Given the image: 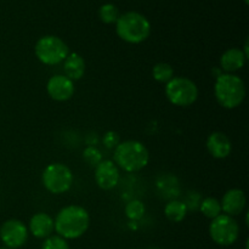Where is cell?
Returning <instances> with one entry per match:
<instances>
[{
	"instance_id": "obj_1",
	"label": "cell",
	"mask_w": 249,
	"mask_h": 249,
	"mask_svg": "<svg viewBox=\"0 0 249 249\" xmlns=\"http://www.w3.org/2000/svg\"><path fill=\"white\" fill-rule=\"evenodd\" d=\"M55 232L65 240H77L88 231L90 215L87 209L78 204H70L61 209L53 219Z\"/></svg>"
},
{
	"instance_id": "obj_2",
	"label": "cell",
	"mask_w": 249,
	"mask_h": 249,
	"mask_svg": "<svg viewBox=\"0 0 249 249\" xmlns=\"http://www.w3.org/2000/svg\"><path fill=\"white\" fill-rule=\"evenodd\" d=\"M113 162L124 172H140L141 169L147 167L150 162V152L141 141H122L113 151Z\"/></svg>"
},
{
	"instance_id": "obj_3",
	"label": "cell",
	"mask_w": 249,
	"mask_h": 249,
	"mask_svg": "<svg viewBox=\"0 0 249 249\" xmlns=\"http://www.w3.org/2000/svg\"><path fill=\"white\" fill-rule=\"evenodd\" d=\"M246 94V84L240 75L233 73H223L216 77L214 95L218 104L224 108H237L245 101Z\"/></svg>"
},
{
	"instance_id": "obj_4",
	"label": "cell",
	"mask_w": 249,
	"mask_h": 249,
	"mask_svg": "<svg viewBox=\"0 0 249 249\" xmlns=\"http://www.w3.org/2000/svg\"><path fill=\"white\" fill-rule=\"evenodd\" d=\"M117 36L129 44H140L151 34V23L142 14L128 11L119 15L116 22Z\"/></svg>"
},
{
	"instance_id": "obj_5",
	"label": "cell",
	"mask_w": 249,
	"mask_h": 249,
	"mask_svg": "<svg viewBox=\"0 0 249 249\" xmlns=\"http://www.w3.org/2000/svg\"><path fill=\"white\" fill-rule=\"evenodd\" d=\"M198 95V87L187 77H173L165 84V96L174 106H191L197 101Z\"/></svg>"
},
{
	"instance_id": "obj_6",
	"label": "cell",
	"mask_w": 249,
	"mask_h": 249,
	"mask_svg": "<svg viewBox=\"0 0 249 249\" xmlns=\"http://www.w3.org/2000/svg\"><path fill=\"white\" fill-rule=\"evenodd\" d=\"M36 57L45 66H56L66 60L70 53L67 44L56 36H44L34 46Z\"/></svg>"
},
{
	"instance_id": "obj_7",
	"label": "cell",
	"mask_w": 249,
	"mask_h": 249,
	"mask_svg": "<svg viewBox=\"0 0 249 249\" xmlns=\"http://www.w3.org/2000/svg\"><path fill=\"white\" fill-rule=\"evenodd\" d=\"M74 177L72 170L63 163H50L46 165L41 174V182L46 191L53 195H62L70 191Z\"/></svg>"
},
{
	"instance_id": "obj_8",
	"label": "cell",
	"mask_w": 249,
	"mask_h": 249,
	"mask_svg": "<svg viewBox=\"0 0 249 249\" xmlns=\"http://www.w3.org/2000/svg\"><path fill=\"white\" fill-rule=\"evenodd\" d=\"M209 236L214 243L228 247L233 245L240 237V225L232 216L220 214L211 221Z\"/></svg>"
},
{
	"instance_id": "obj_9",
	"label": "cell",
	"mask_w": 249,
	"mask_h": 249,
	"mask_svg": "<svg viewBox=\"0 0 249 249\" xmlns=\"http://www.w3.org/2000/svg\"><path fill=\"white\" fill-rule=\"evenodd\" d=\"M0 240L9 249L21 248L28 240V228L18 219H9L0 226Z\"/></svg>"
},
{
	"instance_id": "obj_10",
	"label": "cell",
	"mask_w": 249,
	"mask_h": 249,
	"mask_svg": "<svg viewBox=\"0 0 249 249\" xmlns=\"http://www.w3.org/2000/svg\"><path fill=\"white\" fill-rule=\"evenodd\" d=\"M119 178V168L116 163L111 160H102L99 164L95 167L94 179L97 186L105 191L114 189L118 185Z\"/></svg>"
},
{
	"instance_id": "obj_11",
	"label": "cell",
	"mask_w": 249,
	"mask_h": 249,
	"mask_svg": "<svg viewBox=\"0 0 249 249\" xmlns=\"http://www.w3.org/2000/svg\"><path fill=\"white\" fill-rule=\"evenodd\" d=\"M46 91L49 96L57 102H65L74 96V82L65 74H56L49 78L46 83Z\"/></svg>"
},
{
	"instance_id": "obj_12",
	"label": "cell",
	"mask_w": 249,
	"mask_h": 249,
	"mask_svg": "<svg viewBox=\"0 0 249 249\" xmlns=\"http://www.w3.org/2000/svg\"><path fill=\"white\" fill-rule=\"evenodd\" d=\"M246 204H247V198H246L243 190L241 189L228 190L220 201L221 212L232 218L240 215L245 211Z\"/></svg>"
},
{
	"instance_id": "obj_13",
	"label": "cell",
	"mask_w": 249,
	"mask_h": 249,
	"mask_svg": "<svg viewBox=\"0 0 249 249\" xmlns=\"http://www.w3.org/2000/svg\"><path fill=\"white\" fill-rule=\"evenodd\" d=\"M207 150L212 157L216 160H224L231 155L232 151V143L230 138L225 133L221 131H214L207 138Z\"/></svg>"
},
{
	"instance_id": "obj_14",
	"label": "cell",
	"mask_w": 249,
	"mask_h": 249,
	"mask_svg": "<svg viewBox=\"0 0 249 249\" xmlns=\"http://www.w3.org/2000/svg\"><path fill=\"white\" fill-rule=\"evenodd\" d=\"M28 230L34 237L45 240V238L50 237L55 231L53 218L49 215L48 213H44V212L36 213L29 220Z\"/></svg>"
},
{
	"instance_id": "obj_15",
	"label": "cell",
	"mask_w": 249,
	"mask_h": 249,
	"mask_svg": "<svg viewBox=\"0 0 249 249\" xmlns=\"http://www.w3.org/2000/svg\"><path fill=\"white\" fill-rule=\"evenodd\" d=\"M246 58L242 49L231 48L228 49L220 57V67L225 73H233L240 71L245 66Z\"/></svg>"
},
{
	"instance_id": "obj_16",
	"label": "cell",
	"mask_w": 249,
	"mask_h": 249,
	"mask_svg": "<svg viewBox=\"0 0 249 249\" xmlns=\"http://www.w3.org/2000/svg\"><path fill=\"white\" fill-rule=\"evenodd\" d=\"M85 61L82 55L78 53H70L66 60L63 61V72L67 78L75 82L84 77L85 73Z\"/></svg>"
},
{
	"instance_id": "obj_17",
	"label": "cell",
	"mask_w": 249,
	"mask_h": 249,
	"mask_svg": "<svg viewBox=\"0 0 249 249\" xmlns=\"http://www.w3.org/2000/svg\"><path fill=\"white\" fill-rule=\"evenodd\" d=\"M164 215L172 223H181L187 215L186 203L181 201H170L164 207Z\"/></svg>"
},
{
	"instance_id": "obj_18",
	"label": "cell",
	"mask_w": 249,
	"mask_h": 249,
	"mask_svg": "<svg viewBox=\"0 0 249 249\" xmlns=\"http://www.w3.org/2000/svg\"><path fill=\"white\" fill-rule=\"evenodd\" d=\"M199 209H201V213L206 218L212 219V220L214 218H216V216L220 215V214H223L220 201L218 198H215V197H207V198H204L202 201L201 206H199Z\"/></svg>"
},
{
	"instance_id": "obj_19",
	"label": "cell",
	"mask_w": 249,
	"mask_h": 249,
	"mask_svg": "<svg viewBox=\"0 0 249 249\" xmlns=\"http://www.w3.org/2000/svg\"><path fill=\"white\" fill-rule=\"evenodd\" d=\"M152 77L156 82L167 84L174 77V70L167 62H158L152 67Z\"/></svg>"
},
{
	"instance_id": "obj_20",
	"label": "cell",
	"mask_w": 249,
	"mask_h": 249,
	"mask_svg": "<svg viewBox=\"0 0 249 249\" xmlns=\"http://www.w3.org/2000/svg\"><path fill=\"white\" fill-rule=\"evenodd\" d=\"M146 207L139 199H131L128 203L125 204V208H124V213L125 216L131 221L140 220L143 215H145Z\"/></svg>"
},
{
	"instance_id": "obj_21",
	"label": "cell",
	"mask_w": 249,
	"mask_h": 249,
	"mask_svg": "<svg viewBox=\"0 0 249 249\" xmlns=\"http://www.w3.org/2000/svg\"><path fill=\"white\" fill-rule=\"evenodd\" d=\"M99 17L104 23L106 24H112L116 23L117 19L119 17V10L116 5L111 4H105L100 7L99 10Z\"/></svg>"
},
{
	"instance_id": "obj_22",
	"label": "cell",
	"mask_w": 249,
	"mask_h": 249,
	"mask_svg": "<svg viewBox=\"0 0 249 249\" xmlns=\"http://www.w3.org/2000/svg\"><path fill=\"white\" fill-rule=\"evenodd\" d=\"M83 158L85 162L91 167H96L104 158H102L101 151L95 146H87L83 151Z\"/></svg>"
},
{
	"instance_id": "obj_23",
	"label": "cell",
	"mask_w": 249,
	"mask_h": 249,
	"mask_svg": "<svg viewBox=\"0 0 249 249\" xmlns=\"http://www.w3.org/2000/svg\"><path fill=\"white\" fill-rule=\"evenodd\" d=\"M41 249H70L68 241L58 235H51L45 238L41 245Z\"/></svg>"
},
{
	"instance_id": "obj_24",
	"label": "cell",
	"mask_w": 249,
	"mask_h": 249,
	"mask_svg": "<svg viewBox=\"0 0 249 249\" xmlns=\"http://www.w3.org/2000/svg\"><path fill=\"white\" fill-rule=\"evenodd\" d=\"M102 142L106 146L107 148H111V150H114L117 147L119 142H121V139H119V135L113 130H109L107 133L104 134L102 136Z\"/></svg>"
},
{
	"instance_id": "obj_25",
	"label": "cell",
	"mask_w": 249,
	"mask_h": 249,
	"mask_svg": "<svg viewBox=\"0 0 249 249\" xmlns=\"http://www.w3.org/2000/svg\"><path fill=\"white\" fill-rule=\"evenodd\" d=\"M248 49H249V40L247 39V40H246V43H245V50H242V51H243V53H245L246 58H248V56H249Z\"/></svg>"
},
{
	"instance_id": "obj_26",
	"label": "cell",
	"mask_w": 249,
	"mask_h": 249,
	"mask_svg": "<svg viewBox=\"0 0 249 249\" xmlns=\"http://www.w3.org/2000/svg\"><path fill=\"white\" fill-rule=\"evenodd\" d=\"M249 2V0H245V4H248Z\"/></svg>"
},
{
	"instance_id": "obj_27",
	"label": "cell",
	"mask_w": 249,
	"mask_h": 249,
	"mask_svg": "<svg viewBox=\"0 0 249 249\" xmlns=\"http://www.w3.org/2000/svg\"><path fill=\"white\" fill-rule=\"evenodd\" d=\"M0 249H9V248H6V247H0Z\"/></svg>"
},
{
	"instance_id": "obj_28",
	"label": "cell",
	"mask_w": 249,
	"mask_h": 249,
	"mask_svg": "<svg viewBox=\"0 0 249 249\" xmlns=\"http://www.w3.org/2000/svg\"><path fill=\"white\" fill-rule=\"evenodd\" d=\"M133 249H135V248H133Z\"/></svg>"
}]
</instances>
